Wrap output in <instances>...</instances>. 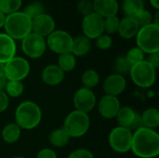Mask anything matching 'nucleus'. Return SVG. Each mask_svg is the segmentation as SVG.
Returning <instances> with one entry per match:
<instances>
[{
    "mask_svg": "<svg viewBox=\"0 0 159 158\" xmlns=\"http://www.w3.org/2000/svg\"><path fill=\"white\" fill-rule=\"evenodd\" d=\"M140 158H154L159 155L158 133L148 128H141L132 133L130 149Z\"/></svg>",
    "mask_w": 159,
    "mask_h": 158,
    "instance_id": "f257e3e1",
    "label": "nucleus"
},
{
    "mask_svg": "<svg viewBox=\"0 0 159 158\" xmlns=\"http://www.w3.org/2000/svg\"><path fill=\"white\" fill-rule=\"evenodd\" d=\"M42 119V111L34 102L26 101L21 102L16 109V124L22 129H33L36 128Z\"/></svg>",
    "mask_w": 159,
    "mask_h": 158,
    "instance_id": "f03ea898",
    "label": "nucleus"
},
{
    "mask_svg": "<svg viewBox=\"0 0 159 158\" xmlns=\"http://www.w3.org/2000/svg\"><path fill=\"white\" fill-rule=\"evenodd\" d=\"M6 34L14 40H22L32 33V20L22 11L7 15L4 25Z\"/></svg>",
    "mask_w": 159,
    "mask_h": 158,
    "instance_id": "7ed1b4c3",
    "label": "nucleus"
},
{
    "mask_svg": "<svg viewBox=\"0 0 159 158\" xmlns=\"http://www.w3.org/2000/svg\"><path fill=\"white\" fill-rule=\"evenodd\" d=\"M137 47L147 54L159 51V25L149 24L141 27L136 34Z\"/></svg>",
    "mask_w": 159,
    "mask_h": 158,
    "instance_id": "20e7f679",
    "label": "nucleus"
},
{
    "mask_svg": "<svg viewBox=\"0 0 159 158\" xmlns=\"http://www.w3.org/2000/svg\"><path fill=\"white\" fill-rule=\"evenodd\" d=\"M90 120L89 115L75 110L66 116L62 129L70 138H80L88 132Z\"/></svg>",
    "mask_w": 159,
    "mask_h": 158,
    "instance_id": "39448f33",
    "label": "nucleus"
},
{
    "mask_svg": "<svg viewBox=\"0 0 159 158\" xmlns=\"http://www.w3.org/2000/svg\"><path fill=\"white\" fill-rule=\"evenodd\" d=\"M157 69H155L147 61H143L130 69L129 74L133 83L143 88L152 87L157 79Z\"/></svg>",
    "mask_w": 159,
    "mask_h": 158,
    "instance_id": "423d86ee",
    "label": "nucleus"
},
{
    "mask_svg": "<svg viewBox=\"0 0 159 158\" xmlns=\"http://www.w3.org/2000/svg\"><path fill=\"white\" fill-rule=\"evenodd\" d=\"M47 47L48 48L61 55L64 53H70L72 49L73 37L72 35L63 30H54L46 40Z\"/></svg>",
    "mask_w": 159,
    "mask_h": 158,
    "instance_id": "0eeeda50",
    "label": "nucleus"
},
{
    "mask_svg": "<svg viewBox=\"0 0 159 158\" xmlns=\"http://www.w3.org/2000/svg\"><path fill=\"white\" fill-rule=\"evenodd\" d=\"M109 144L111 148L119 154H124L131 149L132 132L122 127L115 128L109 134Z\"/></svg>",
    "mask_w": 159,
    "mask_h": 158,
    "instance_id": "6e6552de",
    "label": "nucleus"
},
{
    "mask_svg": "<svg viewBox=\"0 0 159 158\" xmlns=\"http://www.w3.org/2000/svg\"><path fill=\"white\" fill-rule=\"evenodd\" d=\"M30 73V64L22 57H13L5 63V75L8 81H21Z\"/></svg>",
    "mask_w": 159,
    "mask_h": 158,
    "instance_id": "1a4fd4ad",
    "label": "nucleus"
},
{
    "mask_svg": "<svg viewBox=\"0 0 159 158\" xmlns=\"http://www.w3.org/2000/svg\"><path fill=\"white\" fill-rule=\"evenodd\" d=\"M21 49L27 57L38 59L44 55L47 49V43L44 37L30 33L21 40Z\"/></svg>",
    "mask_w": 159,
    "mask_h": 158,
    "instance_id": "9d476101",
    "label": "nucleus"
},
{
    "mask_svg": "<svg viewBox=\"0 0 159 158\" xmlns=\"http://www.w3.org/2000/svg\"><path fill=\"white\" fill-rule=\"evenodd\" d=\"M103 18L95 12L84 16L82 20V31L89 39H97L103 34Z\"/></svg>",
    "mask_w": 159,
    "mask_h": 158,
    "instance_id": "9b49d317",
    "label": "nucleus"
},
{
    "mask_svg": "<svg viewBox=\"0 0 159 158\" xmlns=\"http://www.w3.org/2000/svg\"><path fill=\"white\" fill-rule=\"evenodd\" d=\"M73 102L75 110L88 114L92 111L96 105V96L91 89L83 87L76 90Z\"/></svg>",
    "mask_w": 159,
    "mask_h": 158,
    "instance_id": "f8f14e48",
    "label": "nucleus"
},
{
    "mask_svg": "<svg viewBox=\"0 0 159 158\" xmlns=\"http://www.w3.org/2000/svg\"><path fill=\"white\" fill-rule=\"evenodd\" d=\"M55 30V20L54 19L47 14L43 13L32 20V33L46 37L48 36Z\"/></svg>",
    "mask_w": 159,
    "mask_h": 158,
    "instance_id": "ddd939ff",
    "label": "nucleus"
},
{
    "mask_svg": "<svg viewBox=\"0 0 159 158\" xmlns=\"http://www.w3.org/2000/svg\"><path fill=\"white\" fill-rule=\"evenodd\" d=\"M120 108V102L118 98L115 96L104 95L98 103V110L100 115L106 119L115 118Z\"/></svg>",
    "mask_w": 159,
    "mask_h": 158,
    "instance_id": "4468645a",
    "label": "nucleus"
},
{
    "mask_svg": "<svg viewBox=\"0 0 159 158\" xmlns=\"http://www.w3.org/2000/svg\"><path fill=\"white\" fill-rule=\"evenodd\" d=\"M127 86V81L125 77L121 74H113L109 75L103 82L102 88L105 95L117 97L124 92Z\"/></svg>",
    "mask_w": 159,
    "mask_h": 158,
    "instance_id": "2eb2a0df",
    "label": "nucleus"
},
{
    "mask_svg": "<svg viewBox=\"0 0 159 158\" xmlns=\"http://www.w3.org/2000/svg\"><path fill=\"white\" fill-rule=\"evenodd\" d=\"M93 11L103 19L116 16L119 4L117 0H93Z\"/></svg>",
    "mask_w": 159,
    "mask_h": 158,
    "instance_id": "dca6fc26",
    "label": "nucleus"
},
{
    "mask_svg": "<svg viewBox=\"0 0 159 158\" xmlns=\"http://www.w3.org/2000/svg\"><path fill=\"white\" fill-rule=\"evenodd\" d=\"M17 50L15 40L6 33H0V63H7L15 57Z\"/></svg>",
    "mask_w": 159,
    "mask_h": 158,
    "instance_id": "f3484780",
    "label": "nucleus"
},
{
    "mask_svg": "<svg viewBox=\"0 0 159 158\" xmlns=\"http://www.w3.org/2000/svg\"><path fill=\"white\" fill-rule=\"evenodd\" d=\"M64 79V73L58 65L50 64L46 66L42 71V80L48 86H57Z\"/></svg>",
    "mask_w": 159,
    "mask_h": 158,
    "instance_id": "a211bd4d",
    "label": "nucleus"
},
{
    "mask_svg": "<svg viewBox=\"0 0 159 158\" xmlns=\"http://www.w3.org/2000/svg\"><path fill=\"white\" fill-rule=\"evenodd\" d=\"M140 26L138 25L136 20L133 17H124L119 21L118 34L121 37L125 39H130L138 34Z\"/></svg>",
    "mask_w": 159,
    "mask_h": 158,
    "instance_id": "6ab92c4d",
    "label": "nucleus"
},
{
    "mask_svg": "<svg viewBox=\"0 0 159 158\" xmlns=\"http://www.w3.org/2000/svg\"><path fill=\"white\" fill-rule=\"evenodd\" d=\"M90 49H91L90 39H89L85 35H79L75 38H73L71 53L75 57L85 56L90 51Z\"/></svg>",
    "mask_w": 159,
    "mask_h": 158,
    "instance_id": "aec40b11",
    "label": "nucleus"
},
{
    "mask_svg": "<svg viewBox=\"0 0 159 158\" xmlns=\"http://www.w3.org/2000/svg\"><path fill=\"white\" fill-rule=\"evenodd\" d=\"M137 114L138 113L135 112L130 107H128V106L121 107L116 116L117 119V122L119 124V127L126 128L130 130V128L136 118Z\"/></svg>",
    "mask_w": 159,
    "mask_h": 158,
    "instance_id": "412c9836",
    "label": "nucleus"
},
{
    "mask_svg": "<svg viewBox=\"0 0 159 158\" xmlns=\"http://www.w3.org/2000/svg\"><path fill=\"white\" fill-rule=\"evenodd\" d=\"M21 129L16 123H10L5 126L2 130V139L7 143H14L16 142L20 136Z\"/></svg>",
    "mask_w": 159,
    "mask_h": 158,
    "instance_id": "4be33fe9",
    "label": "nucleus"
},
{
    "mask_svg": "<svg viewBox=\"0 0 159 158\" xmlns=\"http://www.w3.org/2000/svg\"><path fill=\"white\" fill-rule=\"evenodd\" d=\"M70 139H71L70 136L67 134V132L63 129H58L53 130L49 134V137H48V140L51 145L57 148H61L67 145Z\"/></svg>",
    "mask_w": 159,
    "mask_h": 158,
    "instance_id": "5701e85b",
    "label": "nucleus"
},
{
    "mask_svg": "<svg viewBox=\"0 0 159 158\" xmlns=\"http://www.w3.org/2000/svg\"><path fill=\"white\" fill-rule=\"evenodd\" d=\"M141 115L144 128L154 129L159 126V111L157 108H149Z\"/></svg>",
    "mask_w": 159,
    "mask_h": 158,
    "instance_id": "b1692460",
    "label": "nucleus"
},
{
    "mask_svg": "<svg viewBox=\"0 0 159 158\" xmlns=\"http://www.w3.org/2000/svg\"><path fill=\"white\" fill-rule=\"evenodd\" d=\"M143 8L144 3L143 0H124L122 4L123 12L128 17L136 16Z\"/></svg>",
    "mask_w": 159,
    "mask_h": 158,
    "instance_id": "393cba45",
    "label": "nucleus"
},
{
    "mask_svg": "<svg viewBox=\"0 0 159 158\" xmlns=\"http://www.w3.org/2000/svg\"><path fill=\"white\" fill-rule=\"evenodd\" d=\"M76 65V59L71 52L61 54L58 60V66L63 72H71L75 68Z\"/></svg>",
    "mask_w": 159,
    "mask_h": 158,
    "instance_id": "a878e982",
    "label": "nucleus"
},
{
    "mask_svg": "<svg viewBox=\"0 0 159 158\" xmlns=\"http://www.w3.org/2000/svg\"><path fill=\"white\" fill-rule=\"evenodd\" d=\"M81 81H82V84H83L84 88L91 89V88H95L99 84L100 75L95 70L89 69L86 72H84V74H82Z\"/></svg>",
    "mask_w": 159,
    "mask_h": 158,
    "instance_id": "bb28decb",
    "label": "nucleus"
},
{
    "mask_svg": "<svg viewBox=\"0 0 159 158\" xmlns=\"http://www.w3.org/2000/svg\"><path fill=\"white\" fill-rule=\"evenodd\" d=\"M22 0H0V11L5 15H9L19 11Z\"/></svg>",
    "mask_w": 159,
    "mask_h": 158,
    "instance_id": "cd10ccee",
    "label": "nucleus"
},
{
    "mask_svg": "<svg viewBox=\"0 0 159 158\" xmlns=\"http://www.w3.org/2000/svg\"><path fill=\"white\" fill-rule=\"evenodd\" d=\"M22 12L26 16H28L31 20H33L35 17L45 13V7H44V5L41 2L34 1V2H32V3L28 4L24 7Z\"/></svg>",
    "mask_w": 159,
    "mask_h": 158,
    "instance_id": "c85d7f7f",
    "label": "nucleus"
},
{
    "mask_svg": "<svg viewBox=\"0 0 159 158\" xmlns=\"http://www.w3.org/2000/svg\"><path fill=\"white\" fill-rule=\"evenodd\" d=\"M5 89L7 96L11 98H17L22 94L24 90V86L21 81H7Z\"/></svg>",
    "mask_w": 159,
    "mask_h": 158,
    "instance_id": "c756f323",
    "label": "nucleus"
},
{
    "mask_svg": "<svg viewBox=\"0 0 159 158\" xmlns=\"http://www.w3.org/2000/svg\"><path fill=\"white\" fill-rule=\"evenodd\" d=\"M125 57H126L127 61L129 62V64L131 66H133V65H135V64L144 61V53L138 47H131L127 52V55Z\"/></svg>",
    "mask_w": 159,
    "mask_h": 158,
    "instance_id": "7c9ffc66",
    "label": "nucleus"
},
{
    "mask_svg": "<svg viewBox=\"0 0 159 158\" xmlns=\"http://www.w3.org/2000/svg\"><path fill=\"white\" fill-rule=\"evenodd\" d=\"M120 20L117 16H112L105 18L103 20V32L106 33V34H112L118 31Z\"/></svg>",
    "mask_w": 159,
    "mask_h": 158,
    "instance_id": "2f4dec72",
    "label": "nucleus"
},
{
    "mask_svg": "<svg viewBox=\"0 0 159 158\" xmlns=\"http://www.w3.org/2000/svg\"><path fill=\"white\" fill-rule=\"evenodd\" d=\"M131 65L129 64V62L127 61L125 56H120L118 57L114 63V70L116 72V74H129L130 72L131 69Z\"/></svg>",
    "mask_w": 159,
    "mask_h": 158,
    "instance_id": "473e14b6",
    "label": "nucleus"
},
{
    "mask_svg": "<svg viewBox=\"0 0 159 158\" xmlns=\"http://www.w3.org/2000/svg\"><path fill=\"white\" fill-rule=\"evenodd\" d=\"M133 18L136 20L138 25L141 28V27H144V26H147L149 24H152L153 23V18L154 17H153V15L151 14V12L148 9L143 8V10H141Z\"/></svg>",
    "mask_w": 159,
    "mask_h": 158,
    "instance_id": "72a5a7b5",
    "label": "nucleus"
},
{
    "mask_svg": "<svg viewBox=\"0 0 159 158\" xmlns=\"http://www.w3.org/2000/svg\"><path fill=\"white\" fill-rule=\"evenodd\" d=\"M76 8H77V11L83 16H87V15L94 12L93 11V4H92V1H90V0H80L77 3Z\"/></svg>",
    "mask_w": 159,
    "mask_h": 158,
    "instance_id": "f704fd0d",
    "label": "nucleus"
},
{
    "mask_svg": "<svg viewBox=\"0 0 159 158\" xmlns=\"http://www.w3.org/2000/svg\"><path fill=\"white\" fill-rule=\"evenodd\" d=\"M113 45V39L109 34H102L96 39V46L99 49L107 50Z\"/></svg>",
    "mask_w": 159,
    "mask_h": 158,
    "instance_id": "c9c22d12",
    "label": "nucleus"
},
{
    "mask_svg": "<svg viewBox=\"0 0 159 158\" xmlns=\"http://www.w3.org/2000/svg\"><path fill=\"white\" fill-rule=\"evenodd\" d=\"M68 158H94L93 154L87 149H77L72 152Z\"/></svg>",
    "mask_w": 159,
    "mask_h": 158,
    "instance_id": "e433bc0d",
    "label": "nucleus"
},
{
    "mask_svg": "<svg viewBox=\"0 0 159 158\" xmlns=\"http://www.w3.org/2000/svg\"><path fill=\"white\" fill-rule=\"evenodd\" d=\"M36 158H57V155L53 150L48 148H44L38 152Z\"/></svg>",
    "mask_w": 159,
    "mask_h": 158,
    "instance_id": "4c0bfd02",
    "label": "nucleus"
},
{
    "mask_svg": "<svg viewBox=\"0 0 159 158\" xmlns=\"http://www.w3.org/2000/svg\"><path fill=\"white\" fill-rule=\"evenodd\" d=\"M8 103H9L8 96L6 94V92L0 90V113L7 110V108L8 107Z\"/></svg>",
    "mask_w": 159,
    "mask_h": 158,
    "instance_id": "58836bf2",
    "label": "nucleus"
},
{
    "mask_svg": "<svg viewBox=\"0 0 159 158\" xmlns=\"http://www.w3.org/2000/svg\"><path fill=\"white\" fill-rule=\"evenodd\" d=\"M147 61L155 68L157 69L159 67V51L155 52L152 54H149V57L147 59Z\"/></svg>",
    "mask_w": 159,
    "mask_h": 158,
    "instance_id": "ea45409f",
    "label": "nucleus"
},
{
    "mask_svg": "<svg viewBox=\"0 0 159 158\" xmlns=\"http://www.w3.org/2000/svg\"><path fill=\"white\" fill-rule=\"evenodd\" d=\"M7 79L5 75V74H0V90H3L5 89L6 88V85L7 83Z\"/></svg>",
    "mask_w": 159,
    "mask_h": 158,
    "instance_id": "a19ab883",
    "label": "nucleus"
},
{
    "mask_svg": "<svg viewBox=\"0 0 159 158\" xmlns=\"http://www.w3.org/2000/svg\"><path fill=\"white\" fill-rule=\"evenodd\" d=\"M6 18H7V15H5L3 12L0 11V28L4 27L5 22H6Z\"/></svg>",
    "mask_w": 159,
    "mask_h": 158,
    "instance_id": "79ce46f5",
    "label": "nucleus"
},
{
    "mask_svg": "<svg viewBox=\"0 0 159 158\" xmlns=\"http://www.w3.org/2000/svg\"><path fill=\"white\" fill-rule=\"evenodd\" d=\"M150 1V4L152 5V7L154 8H156L157 10L159 9V0H149Z\"/></svg>",
    "mask_w": 159,
    "mask_h": 158,
    "instance_id": "37998d69",
    "label": "nucleus"
},
{
    "mask_svg": "<svg viewBox=\"0 0 159 158\" xmlns=\"http://www.w3.org/2000/svg\"><path fill=\"white\" fill-rule=\"evenodd\" d=\"M13 158H26V157H23V156H15V157Z\"/></svg>",
    "mask_w": 159,
    "mask_h": 158,
    "instance_id": "c03bdc74",
    "label": "nucleus"
}]
</instances>
